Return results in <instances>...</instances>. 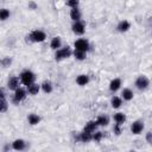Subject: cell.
Here are the masks:
<instances>
[{"label":"cell","instance_id":"17","mask_svg":"<svg viewBox=\"0 0 152 152\" xmlns=\"http://www.w3.org/2000/svg\"><path fill=\"white\" fill-rule=\"evenodd\" d=\"M96 126H97L96 121H89V122H87V124H86V126H84V131H87V132H90V133H93V132L95 131Z\"/></svg>","mask_w":152,"mask_h":152},{"label":"cell","instance_id":"24","mask_svg":"<svg viewBox=\"0 0 152 152\" xmlns=\"http://www.w3.org/2000/svg\"><path fill=\"white\" fill-rule=\"evenodd\" d=\"M74 55H75V57H76L77 59H80V61L84 59L86 56H87V55H86V51H80V50H75Z\"/></svg>","mask_w":152,"mask_h":152},{"label":"cell","instance_id":"20","mask_svg":"<svg viewBox=\"0 0 152 152\" xmlns=\"http://www.w3.org/2000/svg\"><path fill=\"white\" fill-rule=\"evenodd\" d=\"M61 39H59V37H55V38H52V40H51V44H50V46H51V49H53V50H57L58 48H61Z\"/></svg>","mask_w":152,"mask_h":152},{"label":"cell","instance_id":"25","mask_svg":"<svg viewBox=\"0 0 152 152\" xmlns=\"http://www.w3.org/2000/svg\"><path fill=\"white\" fill-rule=\"evenodd\" d=\"M112 106H113V108H119L121 106V99L118 96H114L112 99Z\"/></svg>","mask_w":152,"mask_h":152},{"label":"cell","instance_id":"16","mask_svg":"<svg viewBox=\"0 0 152 152\" xmlns=\"http://www.w3.org/2000/svg\"><path fill=\"white\" fill-rule=\"evenodd\" d=\"M76 82L78 86H86L88 82H89V77L87 75H80L77 78H76Z\"/></svg>","mask_w":152,"mask_h":152},{"label":"cell","instance_id":"15","mask_svg":"<svg viewBox=\"0 0 152 152\" xmlns=\"http://www.w3.org/2000/svg\"><path fill=\"white\" fill-rule=\"evenodd\" d=\"M96 124H97V126H107L109 124V119L106 115H101V116L97 118Z\"/></svg>","mask_w":152,"mask_h":152},{"label":"cell","instance_id":"22","mask_svg":"<svg viewBox=\"0 0 152 152\" xmlns=\"http://www.w3.org/2000/svg\"><path fill=\"white\" fill-rule=\"evenodd\" d=\"M42 88H43L44 93H51V91H52V84H51V82H49V81H45V82L42 84Z\"/></svg>","mask_w":152,"mask_h":152},{"label":"cell","instance_id":"26","mask_svg":"<svg viewBox=\"0 0 152 152\" xmlns=\"http://www.w3.org/2000/svg\"><path fill=\"white\" fill-rule=\"evenodd\" d=\"M8 17H10V12L6 8H2L1 12H0V19L1 20H6Z\"/></svg>","mask_w":152,"mask_h":152},{"label":"cell","instance_id":"9","mask_svg":"<svg viewBox=\"0 0 152 152\" xmlns=\"http://www.w3.org/2000/svg\"><path fill=\"white\" fill-rule=\"evenodd\" d=\"M12 146H13V148H14V150H17V151H21V150H24V148H25L26 144H25V141H24V140H21V139H17V140H14V141H13Z\"/></svg>","mask_w":152,"mask_h":152},{"label":"cell","instance_id":"1","mask_svg":"<svg viewBox=\"0 0 152 152\" xmlns=\"http://www.w3.org/2000/svg\"><path fill=\"white\" fill-rule=\"evenodd\" d=\"M20 80H21V82H23L25 86H30L31 83L34 82L36 76H34L33 72H31V71H28V70H25V71L21 72V75H20Z\"/></svg>","mask_w":152,"mask_h":152},{"label":"cell","instance_id":"12","mask_svg":"<svg viewBox=\"0 0 152 152\" xmlns=\"http://www.w3.org/2000/svg\"><path fill=\"white\" fill-rule=\"evenodd\" d=\"M121 95H122L124 100H126V101H129V100L133 99V91H132L131 89H128V88H125V89L122 90Z\"/></svg>","mask_w":152,"mask_h":152},{"label":"cell","instance_id":"19","mask_svg":"<svg viewBox=\"0 0 152 152\" xmlns=\"http://www.w3.org/2000/svg\"><path fill=\"white\" fill-rule=\"evenodd\" d=\"M27 90H28L30 94L36 95V94H38V91H39V86L36 84V83H31L30 86H27Z\"/></svg>","mask_w":152,"mask_h":152},{"label":"cell","instance_id":"18","mask_svg":"<svg viewBox=\"0 0 152 152\" xmlns=\"http://www.w3.org/2000/svg\"><path fill=\"white\" fill-rule=\"evenodd\" d=\"M129 28V23L127 21V20H122V21H120V24L118 25V30L120 31V32H125V31H127Z\"/></svg>","mask_w":152,"mask_h":152},{"label":"cell","instance_id":"10","mask_svg":"<svg viewBox=\"0 0 152 152\" xmlns=\"http://www.w3.org/2000/svg\"><path fill=\"white\" fill-rule=\"evenodd\" d=\"M70 17L74 21H80L81 19V13H80V10L77 7H72L71 12H70Z\"/></svg>","mask_w":152,"mask_h":152},{"label":"cell","instance_id":"3","mask_svg":"<svg viewBox=\"0 0 152 152\" xmlns=\"http://www.w3.org/2000/svg\"><path fill=\"white\" fill-rule=\"evenodd\" d=\"M148 83H150V81H148V78H147L146 76H139V77L137 78V81H135V86H137V88L140 89V90L146 89L147 86H148Z\"/></svg>","mask_w":152,"mask_h":152},{"label":"cell","instance_id":"28","mask_svg":"<svg viewBox=\"0 0 152 152\" xmlns=\"http://www.w3.org/2000/svg\"><path fill=\"white\" fill-rule=\"evenodd\" d=\"M1 99H2V101H1V112H6V109H7V103H6V101H5L4 94L1 95Z\"/></svg>","mask_w":152,"mask_h":152},{"label":"cell","instance_id":"5","mask_svg":"<svg viewBox=\"0 0 152 152\" xmlns=\"http://www.w3.org/2000/svg\"><path fill=\"white\" fill-rule=\"evenodd\" d=\"M70 56H71V51H70L69 46L63 48L61 50H57V52H56V59H64V58H68Z\"/></svg>","mask_w":152,"mask_h":152},{"label":"cell","instance_id":"27","mask_svg":"<svg viewBox=\"0 0 152 152\" xmlns=\"http://www.w3.org/2000/svg\"><path fill=\"white\" fill-rule=\"evenodd\" d=\"M65 4H66L68 6H70L71 8H72V7H77L78 0H65Z\"/></svg>","mask_w":152,"mask_h":152},{"label":"cell","instance_id":"29","mask_svg":"<svg viewBox=\"0 0 152 152\" xmlns=\"http://www.w3.org/2000/svg\"><path fill=\"white\" fill-rule=\"evenodd\" d=\"M101 138H102V133H101V132H96V133L93 135V139H94L95 141H100Z\"/></svg>","mask_w":152,"mask_h":152},{"label":"cell","instance_id":"2","mask_svg":"<svg viewBox=\"0 0 152 152\" xmlns=\"http://www.w3.org/2000/svg\"><path fill=\"white\" fill-rule=\"evenodd\" d=\"M30 38H31V40H33V42H36V43H40V42L45 40L46 36H45V33H44L43 31H40V30H36V31L31 32Z\"/></svg>","mask_w":152,"mask_h":152},{"label":"cell","instance_id":"11","mask_svg":"<svg viewBox=\"0 0 152 152\" xmlns=\"http://www.w3.org/2000/svg\"><path fill=\"white\" fill-rule=\"evenodd\" d=\"M120 86H121L120 78H114V80L110 82V84H109V89H110L112 91H116V90L120 88Z\"/></svg>","mask_w":152,"mask_h":152},{"label":"cell","instance_id":"13","mask_svg":"<svg viewBox=\"0 0 152 152\" xmlns=\"http://www.w3.org/2000/svg\"><path fill=\"white\" fill-rule=\"evenodd\" d=\"M91 139H93L91 133L90 132H87V131H83V133H81V135H80V140L83 141V142H88Z\"/></svg>","mask_w":152,"mask_h":152},{"label":"cell","instance_id":"7","mask_svg":"<svg viewBox=\"0 0 152 152\" xmlns=\"http://www.w3.org/2000/svg\"><path fill=\"white\" fill-rule=\"evenodd\" d=\"M25 96H26L25 90H24V89H21V88H18V89H15L13 101H14L15 103H18V102H20L21 100H24V99H25Z\"/></svg>","mask_w":152,"mask_h":152},{"label":"cell","instance_id":"21","mask_svg":"<svg viewBox=\"0 0 152 152\" xmlns=\"http://www.w3.org/2000/svg\"><path fill=\"white\" fill-rule=\"evenodd\" d=\"M114 120H115V122H116V124L121 125V124H124V122H125L126 116H125V114H124V113H116V114L114 115Z\"/></svg>","mask_w":152,"mask_h":152},{"label":"cell","instance_id":"6","mask_svg":"<svg viewBox=\"0 0 152 152\" xmlns=\"http://www.w3.org/2000/svg\"><path fill=\"white\" fill-rule=\"evenodd\" d=\"M144 129V122L142 121H134L133 124H132V126H131V131H132V133L133 134H139V133H141V131Z\"/></svg>","mask_w":152,"mask_h":152},{"label":"cell","instance_id":"4","mask_svg":"<svg viewBox=\"0 0 152 152\" xmlns=\"http://www.w3.org/2000/svg\"><path fill=\"white\" fill-rule=\"evenodd\" d=\"M89 49V43L86 39H77L75 42V50H80V51H88Z\"/></svg>","mask_w":152,"mask_h":152},{"label":"cell","instance_id":"8","mask_svg":"<svg viewBox=\"0 0 152 152\" xmlns=\"http://www.w3.org/2000/svg\"><path fill=\"white\" fill-rule=\"evenodd\" d=\"M72 31L76 34H83L84 33V25L81 21H75V24L72 25Z\"/></svg>","mask_w":152,"mask_h":152},{"label":"cell","instance_id":"14","mask_svg":"<svg viewBox=\"0 0 152 152\" xmlns=\"http://www.w3.org/2000/svg\"><path fill=\"white\" fill-rule=\"evenodd\" d=\"M18 86H19V80H18V77H11L10 80H8V87H10V89H18Z\"/></svg>","mask_w":152,"mask_h":152},{"label":"cell","instance_id":"23","mask_svg":"<svg viewBox=\"0 0 152 152\" xmlns=\"http://www.w3.org/2000/svg\"><path fill=\"white\" fill-rule=\"evenodd\" d=\"M39 116L38 115H36V114H30L28 115V122L31 124V125H37L38 122H39Z\"/></svg>","mask_w":152,"mask_h":152}]
</instances>
